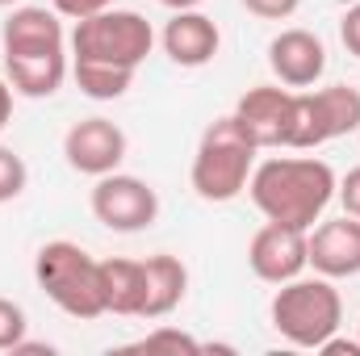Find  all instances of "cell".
<instances>
[{
	"instance_id": "27",
	"label": "cell",
	"mask_w": 360,
	"mask_h": 356,
	"mask_svg": "<svg viewBox=\"0 0 360 356\" xmlns=\"http://www.w3.org/2000/svg\"><path fill=\"white\" fill-rule=\"evenodd\" d=\"M319 352H348V356H360V340H335V336H331V340H327Z\"/></svg>"
},
{
	"instance_id": "9",
	"label": "cell",
	"mask_w": 360,
	"mask_h": 356,
	"mask_svg": "<svg viewBox=\"0 0 360 356\" xmlns=\"http://www.w3.org/2000/svg\"><path fill=\"white\" fill-rule=\"evenodd\" d=\"M248 268L264 281V285H285L293 276H302L310 268L306 256V231L285 227V222H269L252 235L248 243Z\"/></svg>"
},
{
	"instance_id": "15",
	"label": "cell",
	"mask_w": 360,
	"mask_h": 356,
	"mask_svg": "<svg viewBox=\"0 0 360 356\" xmlns=\"http://www.w3.org/2000/svg\"><path fill=\"white\" fill-rule=\"evenodd\" d=\"M143 276H147V298H143V319H168L188 293V268L184 260L155 252L143 260Z\"/></svg>"
},
{
	"instance_id": "4",
	"label": "cell",
	"mask_w": 360,
	"mask_h": 356,
	"mask_svg": "<svg viewBox=\"0 0 360 356\" xmlns=\"http://www.w3.org/2000/svg\"><path fill=\"white\" fill-rule=\"evenodd\" d=\"M34 281L38 289L72 319L92 323L105 314V298H101V260H92L89 252L72 239H51L38 248L34 256Z\"/></svg>"
},
{
	"instance_id": "28",
	"label": "cell",
	"mask_w": 360,
	"mask_h": 356,
	"mask_svg": "<svg viewBox=\"0 0 360 356\" xmlns=\"http://www.w3.org/2000/svg\"><path fill=\"white\" fill-rule=\"evenodd\" d=\"M164 8H172V13H180V8H197L201 0H160Z\"/></svg>"
},
{
	"instance_id": "8",
	"label": "cell",
	"mask_w": 360,
	"mask_h": 356,
	"mask_svg": "<svg viewBox=\"0 0 360 356\" xmlns=\"http://www.w3.org/2000/svg\"><path fill=\"white\" fill-rule=\"evenodd\" d=\"M126 151H130L126 130L117 122L101 117V113L72 122L68 134H63V160H68V168L80 172V177H92V180L117 172L122 160H126Z\"/></svg>"
},
{
	"instance_id": "11",
	"label": "cell",
	"mask_w": 360,
	"mask_h": 356,
	"mask_svg": "<svg viewBox=\"0 0 360 356\" xmlns=\"http://www.w3.org/2000/svg\"><path fill=\"white\" fill-rule=\"evenodd\" d=\"M306 256L319 276H331V281L360 276V218L352 214L319 218L306 231Z\"/></svg>"
},
{
	"instance_id": "24",
	"label": "cell",
	"mask_w": 360,
	"mask_h": 356,
	"mask_svg": "<svg viewBox=\"0 0 360 356\" xmlns=\"http://www.w3.org/2000/svg\"><path fill=\"white\" fill-rule=\"evenodd\" d=\"M335 201L344 205V214L360 218V168H348V177H340V184H335Z\"/></svg>"
},
{
	"instance_id": "16",
	"label": "cell",
	"mask_w": 360,
	"mask_h": 356,
	"mask_svg": "<svg viewBox=\"0 0 360 356\" xmlns=\"http://www.w3.org/2000/svg\"><path fill=\"white\" fill-rule=\"evenodd\" d=\"M101 298H105V314H122V319H143V298H147V276L143 260H101Z\"/></svg>"
},
{
	"instance_id": "29",
	"label": "cell",
	"mask_w": 360,
	"mask_h": 356,
	"mask_svg": "<svg viewBox=\"0 0 360 356\" xmlns=\"http://www.w3.org/2000/svg\"><path fill=\"white\" fill-rule=\"evenodd\" d=\"M17 4H21V0H0V8H17Z\"/></svg>"
},
{
	"instance_id": "23",
	"label": "cell",
	"mask_w": 360,
	"mask_h": 356,
	"mask_svg": "<svg viewBox=\"0 0 360 356\" xmlns=\"http://www.w3.org/2000/svg\"><path fill=\"white\" fill-rule=\"evenodd\" d=\"M117 0H55V13L59 17H68V21H84L92 13H105V8H113Z\"/></svg>"
},
{
	"instance_id": "3",
	"label": "cell",
	"mask_w": 360,
	"mask_h": 356,
	"mask_svg": "<svg viewBox=\"0 0 360 356\" xmlns=\"http://www.w3.org/2000/svg\"><path fill=\"white\" fill-rule=\"evenodd\" d=\"M269 319H272V327L281 331L285 344L319 352L340 331V323H344V298H340L331 276H319V272L306 276L302 272V276L276 285Z\"/></svg>"
},
{
	"instance_id": "26",
	"label": "cell",
	"mask_w": 360,
	"mask_h": 356,
	"mask_svg": "<svg viewBox=\"0 0 360 356\" xmlns=\"http://www.w3.org/2000/svg\"><path fill=\"white\" fill-rule=\"evenodd\" d=\"M13 96H17L13 84L0 76V134H4V130H8V122H13Z\"/></svg>"
},
{
	"instance_id": "12",
	"label": "cell",
	"mask_w": 360,
	"mask_h": 356,
	"mask_svg": "<svg viewBox=\"0 0 360 356\" xmlns=\"http://www.w3.org/2000/svg\"><path fill=\"white\" fill-rule=\"evenodd\" d=\"M269 68L276 76V84L302 92L314 89L327 72V42L314 30H281L269 42Z\"/></svg>"
},
{
	"instance_id": "20",
	"label": "cell",
	"mask_w": 360,
	"mask_h": 356,
	"mask_svg": "<svg viewBox=\"0 0 360 356\" xmlns=\"http://www.w3.org/2000/svg\"><path fill=\"white\" fill-rule=\"evenodd\" d=\"M30 331V319L25 310L13 302V298H0V352H13Z\"/></svg>"
},
{
	"instance_id": "21",
	"label": "cell",
	"mask_w": 360,
	"mask_h": 356,
	"mask_svg": "<svg viewBox=\"0 0 360 356\" xmlns=\"http://www.w3.org/2000/svg\"><path fill=\"white\" fill-rule=\"evenodd\" d=\"M134 352H151V348H172V352H201V344L193 340V336H184L176 327H160V331H151V336H143L139 344H130Z\"/></svg>"
},
{
	"instance_id": "22",
	"label": "cell",
	"mask_w": 360,
	"mask_h": 356,
	"mask_svg": "<svg viewBox=\"0 0 360 356\" xmlns=\"http://www.w3.org/2000/svg\"><path fill=\"white\" fill-rule=\"evenodd\" d=\"M239 4L260 21H289L302 8V0H239Z\"/></svg>"
},
{
	"instance_id": "30",
	"label": "cell",
	"mask_w": 360,
	"mask_h": 356,
	"mask_svg": "<svg viewBox=\"0 0 360 356\" xmlns=\"http://www.w3.org/2000/svg\"><path fill=\"white\" fill-rule=\"evenodd\" d=\"M356 340H360V323H356Z\"/></svg>"
},
{
	"instance_id": "6",
	"label": "cell",
	"mask_w": 360,
	"mask_h": 356,
	"mask_svg": "<svg viewBox=\"0 0 360 356\" xmlns=\"http://www.w3.org/2000/svg\"><path fill=\"white\" fill-rule=\"evenodd\" d=\"M360 130V89L352 84H327V89L293 92V122L285 151H314L331 139Z\"/></svg>"
},
{
	"instance_id": "5",
	"label": "cell",
	"mask_w": 360,
	"mask_h": 356,
	"mask_svg": "<svg viewBox=\"0 0 360 356\" xmlns=\"http://www.w3.org/2000/svg\"><path fill=\"white\" fill-rule=\"evenodd\" d=\"M72 59H89V63H109V68H130L139 72L155 46V30L143 13L134 8H105L92 13L84 21H76L72 30Z\"/></svg>"
},
{
	"instance_id": "17",
	"label": "cell",
	"mask_w": 360,
	"mask_h": 356,
	"mask_svg": "<svg viewBox=\"0 0 360 356\" xmlns=\"http://www.w3.org/2000/svg\"><path fill=\"white\" fill-rule=\"evenodd\" d=\"M72 63H68V51L59 55H21V59H4V80L13 84L17 96H30V101H46L63 89Z\"/></svg>"
},
{
	"instance_id": "25",
	"label": "cell",
	"mask_w": 360,
	"mask_h": 356,
	"mask_svg": "<svg viewBox=\"0 0 360 356\" xmlns=\"http://www.w3.org/2000/svg\"><path fill=\"white\" fill-rule=\"evenodd\" d=\"M340 42H344V51L360 59V4H352L344 17H340Z\"/></svg>"
},
{
	"instance_id": "7",
	"label": "cell",
	"mask_w": 360,
	"mask_h": 356,
	"mask_svg": "<svg viewBox=\"0 0 360 356\" xmlns=\"http://www.w3.org/2000/svg\"><path fill=\"white\" fill-rule=\"evenodd\" d=\"M89 210L105 231H113V235H139V231L155 227V218H160V193L143 177L109 172V177H96V184H92V193H89Z\"/></svg>"
},
{
	"instance_id": "18",
	"label": "cell",
	"mask_w": 360,
	"mask_h": 356,
	"mask_svg": "<svg viewBox=\"0 0 360 356\" xmlns=\"http://www.w3.org/2000/svg\"><path fill=\"white\" fill-rule=\"evenodd\" d=\"M72 76L89 101H122L134 84L130 68H109V63H89V59H72Z\"/></svg>"
},
{
	"instance_id": "10",
	"label": "cell",
	"mask_w": 360,
	"mask_h": 356,
	"mask_svg": "<svg viewBox=\"0 0 360 356\" xmlns=\"http://www.w3.org/2000/svg\"><path fill=\"white\" fill-rule=\"evenodd\" d=\"M239 126L252 134V143L260 151H285V139H289V122H293V89L285 84H256L248 89L235 109Z\"/></svg>"
},
{
	"instance_id": "1",
	"label": "cell",
	"mask_w": 360,
	"mask_h": 356,
	"mask_svg": "<svg viewBox=\"0 0 360 356\" xmlns=\"http://www.w3.org/2000/svg\"><path fill=\"white\" fill-rule=\"evenodd\" d=\"M335 184H340V177L327 160L272 155V160H256V172L248 180V197L269 222L310 231L335 201Z\"/></svg>"
},
{
	"instance_id": "14",
	"label": "cell",
	"mask_w": 360,
	"mask_h": 356,
	"mask_svg": "<svg viewBox=\"0 0 360 356\" xmlns=\"http://www.w3.org/2000/svg\"><path fill=\"white\" fill-rule=\"evenodd\" d=\"M160 46L164 55L176 63V68H205L218 59V46H222V34L214 25V17H205L201 8H180L168 17L164 34H160Z\"/></svg>"
},
{
	"instance_id": "19",
	"label": "cell",
	"mask_w": 360,
	"mask_h": 356,
	"mask_svg": "<svg viewBox=\"0 0 360 356\" xmlns=\"http://www.w3.org/2000/svg\"><path fill=\"white\" fill-rule=\"evenodd\" d=\"M25 184H30V168H25V160H21L13 147H0V205L17 201V197L25 193Z\"/></svg>"
},
{
	"instance_id": "2",
	"label": "cell",
	"mask_w": 360,
	"mask_h": 356,
	"mask_svg": "<svg viewBox=\"0 0 360 356\" xmlns=\"http://www.w3.org/2000/svg\"><path fill=\"white\" fill-rule=\"evenodd\" d=\"M256 155L260 147L252 143V134L239 126L235 113L214 117L193 151V168H188V184L201 201L210 205H226L239 193H248V180L256 172Z\"/></svg>"
},
{
	"instance_id": "13",
	"label": "cell",
	"mask_w": 360,
	"mask_h": 356,
	"mask_svg": "<svg viewBox=\"0 0 360 356\" xmlns=\"http://www.w3.org/2000/svg\"><path fill=\"white\" fill-rule=\"evenodd\" d=\"M0 51H4V59H21V55H59V51H68V34H63L59 13H55V8H42V4H17V8L4 17Z\"/></svg>"
}]
</instances>
